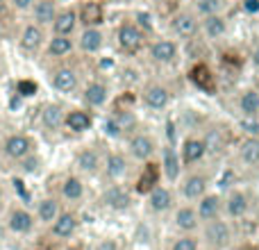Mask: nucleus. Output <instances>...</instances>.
Instances as JSON below:
<instances>
[{
  "mask_svg": "<svg viewBox=\"0 0 259 250\" xmlns=\"http://www.w3.org/2000/svg\"><path fill=\"white\" fill-rule=\"evenodd\" d=\"M77 12L75 9H62V12H57V16H55L53 21V30L55 34H66L71 36L73 30L77 27Z\"/></svg>",
  "mask_w": 259,
  "mask_h": 250,
  "instance_id": "nucleus-26",
  "label": "nucleus"
},
{
  "mask_svg": "<svg viewBox=\"0 0 259 250\" xmlns=\"http://www.w3.org/2000/svg\"><path fill=\"white\" fill-rule=\"evenodd\" d=\"M250 62H252V66L259 71V44L252 48V53H250Z\"/></svg>",
  "mask_w": 259,
  "mask_h": 250,
  "instance_id": "nucleus-46",
  "label": "nucleus"
},
{
  "mask_svg": "<svg viewBox=\"0 0 259 250\" xmlns=\"http://www.w3.org/2000/svg\"><path fill=\"white\" fill-rule=\"evenodd\" d=\"M55 16H57V7H55V0H36L34 5V21L39 25H53Z\"/></svg>",
  "mask_w": 259,
  "mask_h": 250,
  "instance_id": "nucleus-32",
  "label": "nucleus"
},
{
  "mask_svg": "<svg viewBox=\"0 0 259 250\" xmlns=\"http://www.w3.org/2000/svg\"><path fill=\"white\" fill-rule=\"evenodd\" d=\"M173 223L175 228L180 230L182 234H191L200 228V219H198V212L193 202H184V205L175 207L173 212Z\"/></svg>",
  "mask_w": 259,
  "mask_h": 250,
  "instance_id": "nucleus-14",
  "label": "nucleus"
},
{
  "mask_svg": "<svg viewBox=\"0 0 259 250\" xmlns=\"http://www.w3.org/2000/svg\"><path fill=\"white\" fill-rule=\"evenodd\" d=\"M77 169L82 171V173H98V169L103 166V159H100L98 150H94V148H84V150L77 152V159H75Z\"/></svg>",
  "mask_w": 259,
  "mask_h": 250,
  "instance_id": "nucleus-29",
  "label": "nucleus"
},
{
  "mask_svg": "<svg viewBox=\"0 0 259 250\" xmlns=\"http://www.w3.org/2000/svg\"><path fill=\"white\" fill-rule=\"evenodd\" d=\"M82 98H84V103L89 105V107H103L109 98V89L105 82H89V85L84 87Z\"/></svg>",
  "mask_w": 259,
  "mask_h": 250,
  "instance_id": "nucleus-22",
  "label": "nucleus"
},
{
  "mask_svg": "<svg viewBox=\"0 0 259 250\" xmlns=\"http://www.w3.org/2000/svg\"><path fill=\"white\" fill-rule=\"evenodd\" d=\"M209 184H211L209 173L198 169V166H191V169L178 180V191L187 202H196L209 191Z\"/></svg>",
  "mask_w": 259,
  "mask_h": 250,
  "instance_id": "nucleus-1",
  "label": "nucleus"
},
{
  "mask_svg": "<svg viewBox=\"0 0 259 250\" xmlns=\"http://www.w3.org/2000/svg\"><path fill=\"white\" fill-rule=\"evenodd\" d=\"M239 130L246 137H259V116H241L239 118Z\"/></svg>",
  "mask_w": 259,
  "mask_h": 250,
  "instance_id": "nucleus-41",
  "label": "nucleus"
},
{
  "mask_svg": "<svg viewBox=\"0 0 259 250\" xmlns=\"http://www.w3.org/2000/svg\"><path fill=\"white\" fill-rule=\"evenodd\" d=\"M64 125H66L71 132H87V130H91V125H94V118H91L89 112H84V109H71V112H66V118H64Z\"/></svg>",
  "mask_w": 259,
  "mask_h": 250,
  "instance_id": "nucleus-27",
  "label": "nucleus"
},
{
  "mask_svg": "<svg viewBox=\"0 0 259 250\" xmlns=\"http://www.w3.org/2000/svg\"><path fill=\"white\" fill-rule=\"evenodd\" d=\"M62 196L66 198V200H71V202L80 200V198L84 196V182H82L80 178H75V175L66 178L64 180V184H62Z\"/></svg>",
  "mask_w": 259,
  "mask_h": 250,
  "instance_id": "nucleus-36",
  "label": "nucleus"
},
{
  "mask_svg": "<svg viewBox=\"0 0 259 250\" xmlns=\"http://www.w3.org/2000/svg\"><path fill=\"white\" fill-rule=\"evenodd\" d=\"M77 21L84 27H100L105 23V5L96 0H87L77 9Z\"/></svg>",
  "mask_w": 259,
  "mask_h": 250,
  "instance_id": "nucleus-17",
  "label": "nucleus"
},
{
  "mask_svg": "<svg viewBox=\"0 0 259 250\" xmlns=\"http://www.w3.org/2000/svg\"><path fill=\"white\" fill-rule=\"evenodd\" d=\"M170 250H200V239L196 237V232L182 234V237H178V239L173 241Z\"/></svg>",
  "mask_w": 259,
  "mask_h": 250,
  "instance_id": "nucleus-40",
  "label": "nucleus"
},
{
  "mask_svg": "<svg viewBox=\"0 0 259 250\" xmlns=\"http://www.w3.org/2000/svg\"><path fill=\"white\" fill-rule=\"evenodd\" d=\"M196 212H198L200 223L221 219V216H223V196H221V193H209L207 191L200 200H196Z\"/></svg>",
  "mask_w": 259,
  "mask_h": 250,
  "instance_id": "nucleus-15",
  "label": "nucleus"
},
{
  "mask_svg": "<svg viewBox=\"0 0 259 250\" xmlns=\"http://www.w3.org/2000/svg\"><path fill=\"white\" fill-rule=\"evenodd\" d=\"M12 5L16 9H30L34 5V0H12Z\"/></svg>",
  "mask_w": 259,
  "mask_h": 250,
  "instance_id": "nucleus-45",
  "label": "nucleus"
},
{
  "mask_svg": "<svg viewBox=\"0 0 259 250\" xmlns=\"http://www.w3.org/2000/svg\"><path fill=\"white\" fill-rule=\"evenodd\" d=\"M32 225H34V216L30 214V212L25 210H14L12 214H9V230L16 234H27L32 230Z\"/></svg>",
  "mask_w": 259,
  "mask_h": 250,
  "instance_id": "nucleus-31",
  "label": "nucleus"
},
{
  "mask_svg": "<svg viewBox=\"0 0 259 250\" xmlns=\"http://www.w3.org/2000/svg\"><path fill=\"white\" fill-rule=\"evenodd\" d=\"M180 157H182V164L187 169L191 166H200L207 157V146L202 134H187L180 143Z\"/></svg>",
  "mask_w": 259,
  "mask_h": 250,
  "instance_id": "nucleus-6",
  "label": "nucleus"
},
{
  "mask_svg": "<svg viewBox=\"0 0 259 250\" xmlns=\"http://www.w3.org/2000/svg\"><path fill=\"white\" fill-rule=\"evenodd\" d=\"M39 250H46V248H39Z\"/></svg>",
  "mask_w": 259,
  "mask_h": 250,
  "instance_id": "nucleus-51",
  "label": "nucleus"
},
{
  "mask_svg": "<svg viewBox=\"0 0 259 250\" xmlns=\"http://www.w3.org/2000/svg\"><path fill=\"white\" fill-rule=\"evenodd\" d=\"M141 100L150 112H164L173 100V91L164 82H148L141 91Z\"/></svg>",
  "mask_w": 259,
  "mask_h": 250,
  "instance_id": "nucleus-7",
  "label": "nucleus"
},
{
  "mask_svg": "<svg viewBox=\"0 0 259 250\" xmlns=\"http://www.w3.org/2000/svg\"><path fill=\"white\" fill-rule=\"evenodd\" d=\"M134 23H137V27L143 32V34H152V30H155V16H152V12H146V9H139V12H134Z\"/></svg>",
  "mask_w": 259,
  "mask_h": 250,
  "instance_id": "nucleus-39",
  "label": "nucleus"
},
{
  "mask_svg": "<svg viewBox=\"0 0 259 250\" xmlns=\"http://www.w3.org/2000/svg\"><path fill=\"white\" fill-rule=\"evenodd\" d=\"M103 202L109 207V210L123 212V210H127V207L132 205V196H130V191L127 189H123L121 184H112V187L105 191Z\"/></svg>",
  "mask_w": 259,
  "mask_h": 250,
  "instance_id": "nucleus-19",
  "label": "nucleus"
},
{
  "mask_svg": "<svg viewBox=\"0 0 259 250\" xmlns=\"http://www.w3.org/2000/svg\"><path fill=\"white\" fill-rule=\"evenodd\" d=\"M64 118H66V112H64L59 105H46L44 112H41V121L48 130H57L64 125Z\"/></svg>",
  "mask_w": 259,
  "mask_h": 250,
  "instance_id": "nucleus-33",
  "label": "nucleus"
},
{
  "mask_svg": "<svg viewBox=\"0 0 259 250\" xmlns=\"http://www.w3.org/2000/svg\"><path fill=\"white\" fill-rule=\"evenodd\" d=\"M16 89H18V94L21 96H34L36 94V85L32 80H21L16 85Z\"/></svg>",
  "mask_w": 259,
  "mask_h": 250,
  "instance_id": "nucleus-42",
  "label": "nucleus"
},
{
  "mask_svg": "<svg viewBox=\"0 0 259 250\" xmlns=\"http://www.w3.org/2000/svg\"><path fill=\"white\" fill-rule=\"evenodd\" d=\"M191 82L196 87H200L202 91H209V94H214V75H211V71H209V66L207 64H202V62H198L196 66L191 68Z\"/></svg>",
  "mask_w": 259,
  "mask_h": 250,
  "instance_id": "nucleus-30",
  "label": "nucleus"
},
{
  "mask_svg": "<svg viewBox=\"0 0 259 250\" xmlns=\"http://www.w3.org/2000/svg\"><path fill=\"white\" fill-rule=\"evenodd\" d=\"M202 239L207 241V246L214 248V250H225L232 246V239H234V230L230 225V221H225L223 216L214 221H207L205 230H202Z\"/></svg>",
  "mask_w": 259,
  "mask_h": 250,
  "instance_id": "nucleus-3",
  "label": "nucleus"
},
{
  "mask_svg": "<svg viewBox=\"0 0 259 250\" xmlns=\"http://www.w3.org/2000/svg\"><path fill=\"white\" fill-rule=\"evenodd\" d=\"M0 200H3V189H0Z\"/></svg>",
  "mask_w": 259,
  "mask_h": 250,
  "instance_id": "nucleus-50",
  "label": "nucleus"
},
{
  "mask_svg": "<svg viewBox=\"0 0 259 250\" xmlns=\"http://www.w3.org/2000/svg\"><path fill=\"white\" fill-rule=\"evenodd\" d=\"M105 3H118V0H105Z\"/></svg>",
  "mask_w": 259,
  "mask_h": 250,
  "instance_id": "nucleus-49",
  "label": "nucleus"
},
{
  "mask_svg": "<svg viewBox=\"0 0 259 250\" xmlns=\"http://www.w3.org/2000/svg\"><path fill=\"white\" fill-rule=\"evenodd\" d=\"M53 87L62 94H71L77 89V73L68 66H62L53 73Z\"/></svg>",
  "mask_w": 259,
  "mask_h": 250,
  "instance_id": "nucleus-23",
  "label": "nucleus"
},
{
  "mask_svg": "<svg viewBox=\"0 0 259 250\" xmlns=\"http://www.w3.org/2000/svg\"><path fill=\"white\" fill-rule=\"evenodd\" d=\"M148 36L137 27L134 21H123L116 30V44L125 55H137L146 46Z\"/></svg>",
  "mask_w": 259,
  "mask_h": 250,
  "instance_id": "nucleus-5",
  "label": "nucleus"
},
{
  "mask_svg": "<svg viewBox=\"0 0 259 250\" xmlns=\"http://www.w3.org/2000/svg\"><path fill=\"white\" fill-rule=\"evenodd\" d=\"M241 9L248 16H257L259 14V0H241Z\"/></svg>",
  "mask_w": 259,
  "mask_h": 250,
  "instance_id": "nucleus-43",
  "label": "nucleus"
},
{
  "mask_svg": "<svg viewBox=\"0 0 259 250\" xmlns=\"http://www.w3.org/2000/svg\"><path fill=\"white\" fill-rule=\"evenodd\" d=\"M234 178H237V173H234V169H228V173H225L223 178H221V187H223V189H225V187H230V189H232V184H234L232 180H234Z\"/></svg>",
  "mask_w": 259,
  "mask_h": 250,
  "instance_id": "nucleus-44",
  "label": "nucleus"
},
{
  "mask_svg": "<svg viewBox=\"0 0 259 250\" xmlns=\"http://www.w3.org/2000/svg\"><path fill=\"white\" fill-rule=\"evenodd\" d=\"M103 46H105L103 30H100V27H84V32L80 34V48L84 50V53L94 55V53H98Z\"/></svg>",
  "mask_w": 259,
  "mask_h": 250,
  "instance_id": "nucleus-28",
  "label": "nucleus"
},
{
  "mask_svg": "<svg viewBox=\"0 0 259 250\" xmlns=\"http://www.w3.org/2000/svg\"><path fill=\"white\" fill-rule=\"evenodd\" d=\"M257 89H259V85H257Z\"/></svg>",
  "mask_w": 259,
  "mask_h": 250,
  "instance_id": "nucleus-52",
  "label": "nucleus"
},
{
  "mask_svg": "<svg viewBox=\"0 0 259 250\" xmlns=\"http://www.w3.org/2000/svg\"><path fill=\"white\" fill-rule=\"evenodd\" d=\"M148 57L159 66H173L180 59V46L175 39H155L148 46Z\"/></svg>",
  "mask_w": 259,
  "mask_h": 250,
  "instance_id": "nucleus-10",
  "label": "nucleus"
},
{
  "mask_svg": "<svg viewBox=\"0 0 259 250\" xmlns=\"http://www.w3.org/2000/svg\"><path fill=\"white\" fill-rule=\"evenodd\" d=\"M73 50V39L66 34H55L48 44V55L50 57H66Z\"/></svg>",
  "mask_w": 259,
  "mask_h": 250,
  "instance_id": "nucleus-34",
  "label": "nucleus"
},
{
  "mask_svg": "<svg viewBox=\"0 0 259 250\" xmlns=\"http://www.w3.org/2000/svg\"><path fill=\"white\" fill-rule=\"evenodd\" d=\"M202 139H205L207 146V157L219 159V157L225 155V150L230 146V130L223 123H209L202 130Z\"/></svg>",
  "mask_w": 259,
  "mask_h": 250,
  "instance_id": "nucleus-4",
  "label": "nucleus"
},
{
  "mask_svg": "<svg viewBox=\"0 0 259 250\" xmlns=\"http://www.w3.org/2000/svg\"><path fill=\"white\" fill-rule=\"evenodd\" d=\"M228 0H196L193 3V12L198 16H209V14H225Z\"/></svg>",
  "mask_w": 259,
  "mask_h": 250,
  "instance_id": "nucleus-35",
  "label": "nucleus"
},
{
  "mask_svg": "<svg viewBox=\"0 0 259 250\" xmlns=\"http://www.w3.org/2000/svg\"><path fill=\"white\" fill-rule=\"evenodd\" d=\"M146 205L152 214H166V212L175 210V191L159 182L146 193Z\"/></svg>",
  "mask_w": 259,
  "mask_h": 250,
  "instance_id": "nucleus-12",
  "label": "nucleus"
},
{
  "mask_svg": "<svg viewBox=\"0 0 259 250\" xmlns=\"http://www.w3.org/2000/svg\"><path fill=\"white\" fill-rule=\"evenodd\" d=\"M237 112L241 116H259V89L246 87L237 96Z\"/></svg>",
  "mask_w": 259,
  "mask_h": 250,
  "instance_id": "nucleus-18",
  "label": "nucleus"
},
{
  "mask_svg": "<svg viewBox=\"0 0 259 250\" xmlns=\"http://www.w3.org/2000/svg\"><path fill=\"white\" fill-rule=\"evenodd\" d=\"M36 164H39V161H36V159H25V164H23V169H25V171H36Z\"/></svg>",
  "mask_w": 259,
  "mask_h": 250,
  "instance_id": "nucleus-48",
  "label": "nucleus"
},
{
  "mask_svg": "<svg viewBox=\"0 0 259 250\" xmlns=\"http://www.w3.org/2000/svg\"><path fill=\"white\" fill-rule=\"evenodd\" d=\"M157 148H159L157 139L150 137L148 132H134L132 137H130V141H127L130 157H132V159H137V161H143V164H146V161H150V159H155Z\"/></svg>",
  "mask_w": 259,
  "mask_h": 250,
  "instance_id": "nucleus-8",
  "label": "nucleus"
},
{
  "mask_svg": "<svg viewBox=\"0 0 259 250\" xmlns=\"http://www.w3.org/2000/svg\"><path fill=\"white\" fill-rule=\"evenodd\" d=\"M237 161L246 169H259V137H246L237 143Z\"/></svg>",
  "mask_w": 259,
  "mask_h": 250,
  "instance_id": "nucleus-16",
  "label": "nucleus"
},
{
  "mask_svg": "<svg viewBox=\"0 0 259 250\" xmlns=\"http://www.w3.org/2000/svg\"><path fill=\"white\" fill-rule=\"evenodd\" d=\"M230 30L225 14H209L200 18V36L205 41H221Z\"/></svg>",
  "mask_w": 259,
  "mask_h": 250,
  "instance_id": "nucleus-13",
  "label": "nucleus"
},
{
  "mask_svg": "<svg viewBox=\"0 0 259 250\" xmlns=\"http://www.w3.org/2000/svg\"><path fill=\"white\" fill-rule=\"evenodd\" d=\"M44 41V32H41L39 25H27L23 30V36H21V46L25 50H36Z\"/></svg>",
  "mask_w": 259,
  "mask_h": 250,
  "instance_id": "nucleus-37",
  "label": "nucleus"
},
{
  "mask_svg": "<svg viewBox=\"0 0 259 250\" xmlns=\"http://www.w3.org/2000/svg\"><path fill=\"white\" fill-rule=\"evenodd\" d=\"M59 216V202L55 198H44L39 202V219L41 223H53Z\"/></svg>",
  "mask_w": 259,
  "mask_h": 250,
  "instance_id": "nucleus-38",
  "label": "nucleus"
},
{
  "mask_svg": "<svg viewBox=\"0 0 259 250\" xmlns=\"http://www.w3.org/2000/svg\"><path fill=\"white\" fill-rule=\"evenodd\" d=\"M105 173H107L109 180H121L123 175L127 173V157L123 152H109L103 161Z\"/></svg>",
  "mask_w": 259,
  "mask_h": 250,
  "instance_id": "nucleus-24",
  "label": "nucleus"
},
{
  "mask_svg": "<svg viewBox=\"0 0 259 250\" xmlns=\"http://www.w3.org/2000/svg\"><path fill=\"white\" fill-rule=\"evenodd\" d=\"M161 175L168 180L170 184H178V180L182 178V157H180V148L173 141L161 146Z\"/></svg>",
  "mask_w": 259,
  "mask_h": 250,
  "instance_id": "nucleus-11",
  "label": "nucleus"
},
{
  "mask_svg": "<svg viewBox=\"0 0 259 250\" xmlns=\"http://www.w3.org/2000/svg\"><path fill=\"white\" fill-rule=\"evenodd\" d=\"M250 193L246 189H230L228 196L223 198V214L232 221L246 219L248 212H250Z\"/></svg>",
  "mask_w": 259,
  "mask_h": 250,
  "instance_id": "nucleus-9",
  "label": "nucleus"
},
{
  "mask_svg": "<svg viewBox=\"0 0 259 250\" xmlns=\"http://www.w3.org/2000/svg\"><path fill=\"white\" fill-rule=\"evenodd\" d=\"M50 225H53V234L57 239H68L77 230V216L71 212H59V216Z\"/></svg>",
  "mask_w": 259,
  "mask_h": 250,
  "instance_id": "nucleus-21",
  "label": "nucleus"
},
{
  "mask_svg": "<svg viewBox=\"0 0 259 250\" xmlns=\"http://www.w3.org/2000/svg\"><path fill=\"white\" fill-rule=\"evenodd\" d=\"M96 250H118V246H116L114 241H109V239H107V241L98 243V248H96Z\"/></svg>",
  "mask_w": 259,
  "mask_h": 250,
  "instance_id": "nucleus-47",
  "label": "nucleus"
},
{
  "mask_svg": "<svg viewBox=\"0 0 259 250\" xmlns=\"http://www.w3.org/2000/svg\"><path fill=\"white\" fill-rule=\"evenodd\" d=\"M168 25L173 36H178L182 41H196L200 36V16L189 7L175 9L168 18Z\"/></svg>",
  "mask_w": 259,
  "mask_h": 250,
  "instance_id": "nucleus-2",
  "label": "nucleus"
},
{
  "mask_svg": "<svg viewBox=\"0 0 259 250\" xmlns=\"http://www.w3.org/2000/svg\"><path fill=\"white\" fill-rule=\"evenodd\" d=\"M32 150V143L25 134H14L5 141V152H7L12 159H25Z\"/></svg>",
  "mask_w": 259,
  "mask_h": 250,
  "instance_id": "nucleus-25",
  "label": "nucleus"
},
{
  "mask_svg": "<svg viewBox=\"0 0 259 250\" xmlns=\"http://www.w3.org/2000/svg\"><path fill=\"white\" fill-rule=\"evenodd\" d=\"M159 178H161V166L157 164L155 159L146 161V166H143L141 175H139V180H137V191L139 193H148L152 187L159 184Z\"/></svg>",
  "mask_w": 259,
  "mask_h": 250,
  "instance_id": "nucleus-20",
  "label": "nucleus"
}]
</instances>
